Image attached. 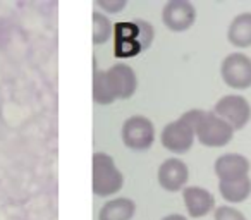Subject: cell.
I'll list each match as a JSON object with an SVG mask.
<instances>
[{
	"label": "cell",
	"mask_w": 251,
	"mask_h": 220,
	"mask_svg": "<svg viewBox=\"0 0 251 220\" xmlns=\"http://www.w3.org/2000/svg\"><path fill=\"white\" fill-rule=\"evenodd\" d=\"M181 119L193 127L196 138L201 145L210 148H222L230 143L234 129L213 112H205L200 108H193L182 114Z\"/></svg>",
	"instance_id": "cell-1"
},
{
	"label": "cell",
	"mask_w": 251,
	"mask_h": 220,
	"mask_svg": "<svg viewBox=\"0 0 251 220\" xmlns=\"http://www.w3.org/2000/svg\"><path fill=\"white\" fill-rule=\"evenodd\" d=\"M153 42V26L136 19L114 26V52L121 59H129L147 50Z\"/></svg>",
	"instance_id": "cell-2"
},
{
	"label": "cell",
	"mask_w": 251,
	"mask_h": 220,
	"mask_svg": "<svg viewBox=\"0 0 251 220\" xmlns=\"http://www.w3.org/2000/svg\"><path fill=\"white\" fill-rule=\"evenodd\" d=\"M124 175L117 169L114 158L107 153L93 155V193L97 196H110L121 191Z\"/></svg>",
	"instance_id": "cell-3"
},
{
	"label": "cell",
	"mask_w": 251,
	"mask_h": 220,
	"mask_svg": "<svg viewBox=\"0 0 251 220\" xmlns=\"http://www.w3.org/2000/svg\"><path fill=\"white\" fill-rule=\"evenodd\" d=\"M213 114L226 121L234 131H239L250 122L251 105L244 97L239 95H226L213 107Z\"/></svg>",
	"instance_id": "cell-4"
},
{
	"label": "cell",
	"mask_w": 251,
	"mask_h": 220,
	"mask_svg": "<svg viewBox=\"0 0 251 220\" xmlns=\"http://www.w3.org/2000/svg\"><path fill=\"white\" fill-rule=\"evenodd\" d=\"M155 129L150 119L143 116H133L122 126V141L134 151H145L153 145Z\"/></svg>",
	"instance_id": "cell-5"
},
{
	"label": "cell",
	"mask_w": 251,
	"mask_h": 220,
	"mask_svg": "<svg viewBox=\"0 0 251 220\" xmlns=\"http://www.w3.org/2000/svg\"><path fill=\"white\" fill-rule=\"evenodd\" d=\"M220 74L227 86L246 90L251 86V59L244 53H230L222 60Z\"/></svg>",
	"instance_id": "cell-6"
},
{
	"label": "cell",
	"mask_w": 251,
	"mask_h": 220,
	"mask_svg": "<svg viewBox=\"0 0 251 220\" xmlns=\"http://www.w3.org/2000/svg\"><path fill=\"white\" fill-rule=\"evenodd\" d=\"M105 83L114 100H127L138 88V77L127 64H115L105 71Z\"/></svg>",
	"instance_id": "cell-7"
},
{
	"label": "cell",
	"mask_w": 251,
	"mask_h": 220,
	"mask_svg": "<svg viewBox=\"0 0 251 220\" xmlns=\"http://www.w3.org/2000/svg\"><path fill=\"white\" fill-rule=\"evenodd\" d=\"M196 9L188 0H171L162 11V21L171 31L181 33L195 24Z\"/></svg>",
	"instance_id": "cell-8"
},
{
	"label": "cell",
	"mask_w": 251,
	"mask_h": 220,
	"mask_svg": "<svg viewBox=\"0 0 251 220\" xmlns=\"http://www.w3.org/2000/svg\"><path fill=\"white\" fill-rule=\"evenodd\" d=\"M195 131L188 122L182 119H177L174 122H169L162 131V145L172 153H186L191 150L193 143H195Z\"/></svg>",
	"instance_id": "cell-9"
},
{
	"label": "cell",
	"mask_w": 251,
	"mask_h": 220,
	"mask_svg": "<svg viewBox=\"0 0 251 220\" xmlns=\"http://www.w3.org/2000/svg\"><path fill=\"white\" fill-rule=\"evenodd\" d=\"M188 167L179 158H169L158 169V182L169 193H176L184 188V184L188 182Z\"/></svg>",
	"instance_id": "cell-10"
},
{
	"label": "cell",
	"mask_w": 251,
	"mask_h": 220,
	"mask_svg": "<svg viewBox=\"0 0 251 220\" xmlns=\"http://www.w3.org/2000/svg\"><path fill=\"white\" fill-rule=\"evenodd\" d=\"M182 198H184V205L188 213L193 219H200L205 217L215 208V198L213 195L205 188H198V186H191L182 191Z\"/></svg>",
	"instance_id": "cell-11"
},
{
	"label": "cell",
	"mask_w": 251,
	"mask_h": 220,
	"mask_svg": "<svg viewBox=\"0 0 251 220\" xmlns=\"http://www.w3.org/2000/svg\"><path fill=\"white\" fill-rule=\"evenodd\" d=\"M250 160L243 155L227 153L215 160V174L220 181H232V179L248 177L250 174Z\"/></svg>",
	"instance_id": "cell-12"
},
{
	"label": "cell",
	"mask_w": 251,
	"mask_h": 220,
	"mask_svg": "<svg viewBox=\"0 0 251 220\" xmlns=\"http://www.w3.org/2000/svg\"><path fill=\"white\" fill-rule=\"evenodd\" d=\"M227 40L237 49L251 47V12H244L234 18L227 31Z\"/></svg>",
	"instance_id": "cell-13"
},
{
	"label": "cell",
	"mask_w": 251,
	"mask_h": 220,
	"mask_svg": "<svg viewBox=\"0 0 251 220\" xmlns=\"http://www.w3.org/2000/svg\"><path fill=\"white\" fill-rule=\"evenodd\" d=\"M219 191L222 198L229 203H241L250 198L251 195V179L241 177L232 179V181H220Z\"/></svg>",
	"instance_id": "cell-14"
},
{
	"label": "cell",
	"mask_w": 251,
	"mask_h": 220,
	"mask_svg": "<svg viewBox=\"0 0 251 220\" xmlns=\"http://www.w3.org/2000/svg\"><path fill=\"white\" fill-rule=\"evenodd\" d=\"M136 212V205L129 198H117L105 203L100 210L98 220H131Z\"/></svg>",
	"instance_id": "cell-15"
},
{
	"label": "cell",
	"mask_w": 251,
	"mask_h": 220,
	"mask_svg": "<svg viewBox=\"0 0 251 220\" xmlns=\"http://www.w3.org/2000/svg\"><path fill=\"white\" fill-rule=\"evenodd\" d=\"M93 100L100 105H108L115 101L112 98L110 91H108L107 83H105V73L97 69V64H95V71H93Z\"/></svg>",
	"instance_id": "cell-16"
},
{
	"label": "cell",
	"mask_w": 251,
	"mask_h": 220,
	"mask_svg": "<svg viewBox=\"0 0 251 220\" xmlns=\"http://www.w3.org/2000/svg\"><path fill=\"white\" fill-rule=\"evenodd\" d=\"M112 33V24L108 21L107 16L100 14V12H95L93 14V43L101 45L108 40Z\"/></svg>",
	"instance_id": "cell-17"
},
{
	"label": "cell",
	"mask_w": 251,
	"mask_h": 220,
	"mask_svg": "<svg viewBox=\"0 0 251 220\" xmlns=\"http://www.w3.org/2000/svg\"><path fill=\"white\" fill-rule=\"evenodd\" d=\"M213 220H246V217L232 206H219L213 213Z\"/></svg>",
	"instance_id": "cell-18"
},
{
	"label": "cell",
	"mask_w": 251,
	"mask_h": 220,
	"mask_svg": "<svg viewBox=\"0 0 251 220\" xmlns=\"http://www.w3.org/2000/svg\"><path fill=\"white\" fill-rule=\"evenodd\" d=\"M98 5L103 7V9H107L108 12H117L126 5V0H108V2H105V0H98Z\"/></svg>",
	"instance_id": "cell-19"
},
{
	"label": "cell",
	"mask_w": 251,
	"mask_h": 220,
	"mask_svg": "<svg viewBox=\"0 0 251 220\" xmlns=\"http://www.w3.org/2000/svg\"><path fill=\"white\" fill-rule=\"evenodd\" d=\"M162 220H188L184 215H179V213H174V215H169V217H165V219H162Z\"/></svg>",
	"instance_id": "cell-20"
}]
</instances>
